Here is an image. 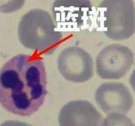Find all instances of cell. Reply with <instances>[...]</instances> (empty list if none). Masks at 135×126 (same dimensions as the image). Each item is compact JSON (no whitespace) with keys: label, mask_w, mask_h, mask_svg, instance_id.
Wrapping results in <instances>:
<instances>
[{"label":"cell","mask_w":135,"mask_h":126,"mask_svg":"<svg viewBox=\"0 0 135 126\" xmlns=\"http://www.w3.org/2000/svg\"><path fill=\"white\" fill-rule=\"evenodd\" d=\"M46 87L45 64L38 56L17 55L0 70V104L14 115L29 117L38 111Z\"/></svg>","instance_id":"6da1fadb"},{"label":"cell","mask_w":135,"mask_h":126,"mask_svg":"<svg viewBox=\"0 0 135 126\" xmlns=\"http://www.w3.org/2000/svg\"><path fill=\"white\" fill-rule=\"evenodd\" d=\"M20 42L40 55H51L61 44L64 35L46 10L33 9L22 17L18 27Z\"/></svg>","instance_id":"7a4b0ae2"},{"label":"cell","mask_w":135,"mask_h":126,"mask_svg":"<svg viewBox=\"0 0 135 126\" xmlns=\"http://www.w3.org/2000/svg\"><path fill=\"white\" fill-rule=\"evenodd\" d=\"M98 20L104 34L113 40H125L135 33V7L132 0H102Z\"/></svg>","instance_id":"3957f363"},{"label":"cell","mask_w":135,"mask_h":126,"mask_svg":"<svg viewBox=\"0 0 135 126\" xmlns=\"http://www.w3.org/2000/svg\"><path fill=\"white\" fill-rule=\"evenodd\" d=\"M93 14L90 0H55L52 14L59 30L77 31L88 23Z\"/></svg>","instance_id":"277c9868"},{"label":"cell","mask_w":135,"mask_h":126,"mask_svg":"<svg viewBox=\"0 0 135 126\" xmlns=\"http://www.w3.org/2000/svg\"><path fill=\"white\" fill-rule=\"evenodd\" d=\"M134 64V53L126 46L119 44L108 45L96 57V72L107 80H117L128 72Z\"/></svg>","instance_id":"5b68a950"},{"label":"cell","mask_w":135,"mask_h":126,"mask_svg":"<svg viewBox=\"0 0 135 126\" xmlns=\"http://www.w3.org/2000/svg\"><path fill=\"white\" fill-rule=\"evenodd\" d=\"M57 67L65 79L73 83H84L94 75V61L90 55L78 46L64 49L59 55Z\"/></svg>","instance_id":"8992f818"},{"label":"cell","mask_w":135,"mask_h":126,"mask_svg":"<svg viewBox=\"0 0 135 126\" xmlns=\"http://www.w3.org/2000/svg\"><path fill=\"white\" fill-rule=\"evenodd\" d=\"M95 100L99 108L104 113H128L133 105V98L124 83L108 82L97 89Z\"/></svg>","instance_id":"52a82bcc"},{"label":"cell","mask_w":135,"mask_h":126,"mask_svg":"<svg viewBox=\"0 0 135 126\" xmlns=\"http://www.w3.org/2000/svg\"><path fill=\"white\" fill-rule=\"evenodd\" d=\"M59 126H102L104 118L94 105L85 100L69 101L59 114Z\"/></svg>","instance_id":"ba28073f"},{"label":"cell","mask_w":135,"mask_h":126,"mask_svg":"<svg viewBox=\"0 0 135 126\" xmlns=\"http://www.w3.org/2000/svg\"><path fill=\"white\" fill-rule=\"evenodd\" d=\"M102 126H135V125L126 115L121 113H112L104 120Z\"/></svg>","instance_id":"9c48e42d"},{"label":"cell","mask_w":135,"mask_h":126,"mask_svg":"<svg viewBox=\"0 0 135 126\" xmlns=\"http://www.w3.org/2000/svg\"><path fill=\"white\" fill-rule=\"evenodd\" d=\"M25 0H0V12L12 13L21 9Z\"/></svg>","instance_id":"30bf717a"},{"label":"cell","mask_w":135,"mask_h":126,"mask_svg":"<svg viewBox=\"0 0 135 126\" xmlns=\"http://www.w3.org/2000/svg\"><path fill=\"white\" fill-rule=\"evenodd\" d=\"M0 126H32L28 123H24L19 121L16 120H8V121H4L3 123L0 125Z\"/></svg>","instance_id":"8fae6325"},{"label":"cell","mask_w":135,"mask_h":126,"mask_svg":"<svg viewBox=\"0 0 135 126\" xmlns=\"http://www.w3.org/2000/svg\"><path fill=\"white\" fill-rule=\"evenodd\" d=\"M130 84L135 93V69L134 70V71L132 72V74H131L130 77Z\"/></svg>","instance_id":"7c38bea8"}]
</instances>
